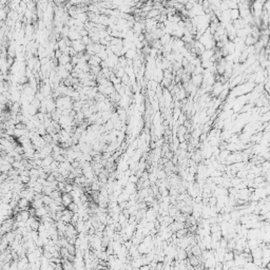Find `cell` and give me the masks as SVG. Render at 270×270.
Instances as JSON below:
<instances>
[{
    "mask_svg": "<svg viewBox=\"0 0 270 270\" xmlns=\"http://www.w3.org/2000/svg\"><path fill=\"white\" fill-rule=\"evenodd\" d=\"M223 90H224V87H223L222 82H215L212 87V93L215 96H220V94L223 92Z\"/></svg>",
    "mask_w": 270,
    "mask_h": 270,
    "instance_id": "cell-6",
    "label": "cell"
},
{
    "mask_svg": "<svg viewBox=\"0 0 270 270\" xmlns=\"http://www.w3.org/2000/svg\"><path fill=\"white\" fill-rule=\"evenodd\" d=\"M72 48H73L77 53H83V52H86L87 46L81 41V39H79V40L72 41Z\"/></svg>",
    "mask_w": 270,
    "mask_h": 270,
    "instance_id": "cell-1",
    "label": "cell"
},
{
    "mask_svg": "<svg viewBox=\"0 0 270 270\" xmlns=\"http://www.w3.org/2000/svg\"><path fill=\"white\" fill-rule=\"evenodd\" d=\"M68 38L72 41H75V40H79L81 39V35L78 31H77L75 28H71L70 32H69V35H68Z\"/></svg>",
    "mask_w": 270,
    "mask_h": 270,
    "instance_id": "cell-2",
    "label": "cell"
},
{
    "mask_svg": "<svg viewBox=\"0 0 270 270\" xmlns=\"http://www.w3.org/2000/svg\"><path fill=\"white\" fill-rule=\"evenodd\" d=\"M57 60H58V65H67V63H69V62H71L72 57H71L69 54H62Z\"/></svg>",
    "mask_w": 270,
    "mask_h": 270,
    "instance_id": "cell-8",
    "label": "cell"
},
{
    "mask_svg": "<svg viewBox=\"0 0 270 270\" xmlns=\"http://www.w3.org/2000/svg\"><path fill=\"white\" fill-rule=\"evenodd\" d=\"M60 254H61L62 258H68L71 253L69 252V250H68L67 247H61V248H60Z\"/></svg>",
    "mask_w": 270,
    "mask_h": 270,
    "instance_id": "cell-13",
    "label": "cell"
},
{
    "mask_svg": "<svg viewBox=\"0 0 270 270\" xmlns=\"http://www.w3.org/2000/svg\"><path fill=\"white\" fill-rule=\"evenodd\" d=\"M67 208H69V209L71 210V211H73L74 213H76V212L78 211V208H79V206L77 205V204H76L75 202H71V204H70L69 206H68Z\"/></svg>",
    "mask_w": 270,
    "mask_h": 270,
    "instance_id": "cell-14",
    "label": "cell"
},
{
    "mask_svg": "<svg viewBox=\"0 0 270 270\" xmlns=\"http://www.w3.org/2000/svg\"><path fill=\"white\" fill-rule=\"evenodd\" d=\"M202 74H198V75H194L192 74V77H191V82L193 83L195 87H200V85H202Z\"/></svg>",
    "mask_w": 270,
    "mask_h": 270,
    "instance_id": "cell-5",
    "label": "cell"
},
{
    "mask_svg": "<svg viewBox=\"0 0 270 270\" xmlns=\"http://www.w3.org/2000/svg\"><path fill=\"white\" fill-rule=\"evenodd\" d=\"M42 206H44L42 197H41V198H34L31 202V207H33V208H35V209L40 208V207H42Z\"/></svg>",
    "mask_w": 270,
    "mask_h": 270,
    "instance_id": "cell-9",
    "label": "cell"
},
{
    "mask_svg": "<svg viewBox=\"0 0 270 270\" xmlns=\"http://www.w3.org/2000/svg\"><path fill=\"white\" fill-rule=\"evenodd\" d=\"M75 19H78L79 21L83 22V23H86L87 21H89V14H88V12L79 13V14L76 16V18H75Z\"/></svg>",
    "mask_w": 270,
    "mask_h": 270,
    "instance_id": "cell-10",
    "label": "cell"
},
{
    "mask_svg": "<svg viewBox=\"0 0 270 270\" xmlns=\"http://www.w3.org/2000/svg\"><path fill=\"white\" fill-rule=\"evenodd\" d=\"M55 160V158H54V156L53 155H48L46 157H44L42 160V167H48L50 166L51 164L53 163Z\"/></svg>",
    "mask_w": 270,
    "mask_h": 270,
    "instance_id": "cell-11",
    "label": "cell"
},
{
    "mask_svg": "<svg viewBox=\"0 0 270 270\" xmlns=\"http://www.w3.org/2000/svg\"><path fill=\"white\" fill-rule=\"evenodd\" d=\"M61 198H62V205L65 206V207H68L71 202H74L73 196H72L71 193H69V192H62Z\"/></svg>",
    "mask_w": 270,
    "mask_h": 270,
    "instance_id": "cell-3",
    "label": "cell"
},
{
    "mask_svg": "<svg viewBox=\"0 0 270 270\" xmlns=\"http://www.w3.org/2000/svg\"><path fill=\"white\" fill-rule=\"evenodd\" d=\"M137 176H134V175H130V177H129V183H132V184H135L136 181H137Z\"/></svg>",
    "mask_w": 270,
    "mask_h": 270,
    "instance_id": "cell-16",
    "label": "cell"
},
{
    "mask_svg": "<svg viewBox=\"0 0 270 270\" xmlns=\"http://www.w3.org/2000/svg\"><path fill=\"white\" fill-rule=\"evenodd\" d=\"M74 190V185H71V184H65V192H69L70 193L71 191Z\"/></svg>",
    "mask_w": 270,
    "mask_h": 270,
    "instance_id": "cell-15",
    "label": "cell"
},
{
    "mask_svg": "<svg viewBox=\"0 0 270 270\" xmlns=\"http://www.w3.org/2000/svg\"><path fill=\"white\" fill-rule=\"evenodd\" d=\"M18 207L21 210H30L31 208V202L25 197H21L20 200H18Z\"/></svg>",
    "mask_w": 270,
    "mask_h": 270,
    "instance_id": "cell-4",
    "label": "cell"
},
{
    "mask_svg": "<svg viewBox=\"0 0 270 270\" xmlns=\"http://www.w3.org/2000/svg\"><path fill=\"white\" fill-rule=\"evenodd\" d=\"M96 55L98 56L101 60H106V59L109 57V55H108V53H107V50H106V49H102L101 51H99V52L97 53Z\"/></svg>",
    "mask_w": 270,
    "mask_h": 270,
    "instance_id": "cell-12",
    "label": "cell"
},
{
    "mask_svg": "<svg viewBox=\"0 0 270 270\" xmlns=\"http://www.w3.org/2000/svg\"><path fill=\"white\" fill-rule=\"evenodd\" d=\"M179 148H181L183 151H186L187 150V144H186V142H181V144L179 145Z\"/></svg>",
    "mask_w": 270,
    "mask_h": 270,
    "instance_id": "cell-17",
    "label": "cell"
},
{
    "mask_svg": "<svg viewBox=\"0 0 270 270\" xmlns=\"http://www.w3.org/2000/svg\"><path fill=\"white\" fill-rule=\"evenodd\" d=\"M101 61H102V60H101L97 55H92L91 58L89 59L88 63L90 65V67H96V65H100Z\"/></svg>",
    "mask_w": 270,
    "mask_h": 270,
    "instance_id": "cell-7",
    "label": "cell"
}]
</instances>
